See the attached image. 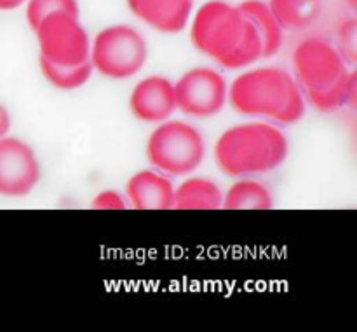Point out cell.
Masks as SVG:
<instances>
[{"label": "cell", "mask_w": 357, "mask_h": 332, "mask_svg": "<svg viewBox=\"0 0 357 332\" xmlns=\"http://www.w3.org/2000/svg\"><path fill=\"white\" fill-rule=\"evenodd\" d=\"M289 152L284 133L268 122H244L220 135L215 159L229 177H253L281 166Z\"/></svg>", "instance_id": "cell-1"}, {"label": "cell", "mask_w": 357, "mask_h": 332, "mask_svg": "<svg viewBox=\"0 0 357 332\" xmlns=\"http://www.w3.org/2000/svg\"><path fill=\"white\" fill-rule=\"evenodd\" d=\"M296 87L298 84L286 70L261 66L237 75L229 87L227 100L241 115L275 121Z\"/></svg>", "instance_id": "cell-2"}, {"label": "cell", "mask_w": 357, "mask_h": 332, "mask_svg": "<svg viewBox=\"0 0 357 332\" xmlns=\"http://www.w3.org/2000/svg\"><path fill=\"white\" fill-rule=\"evenodd\" d=\"M146 156L155 170L185 177L197 170L206 156L204 136L185 121H162L150 133Z\"/></svg>", "instance_id": "cell-3"}, {"label": "cell", "mask_w": 357, "mask_h": 332, "mask_svg": "<svg viewBox=\"0 0 357 332\" xmlns=\"http://www.w3.org/2000/svg\"><path fill=\"white\" fill-rule=\"evenodd\" d=\"M93 68L108 79L122 80L136 75L149 59L146 38L129 24H112L91 41Z\"/></svg>", "instance_id": "cell-4"}, {"label": "cell", "mask_w": 357, "mask_h": 332, "mask_svg": "<svg viewBox=\"0 0 357 332\" xmlns=\"http://www.w3.org/2000/svg\"><path fill=\"white\" fill-rule=\"evenodd\" d=\"M246 17L239 7L223 0H209L192 17L190 41L199 52L222 63L241 42Z\"/></svg>", "instance_id": "cell-5"}, {"label": "cell", "mask_w": 357, "mask_h": 332, "mask_svg": "<svg viewBox=\"0 0 357 332\" xmlns=\"http://www.w3.org/2000/svg\"><path fill=\"white\" fill-rule=\"evenodd\" d=\"M40 58L63 66H75L87 62L91 37L79 16L52 13L35 27Z\"/></svg>", "instance_id": "cell-6"}, {"label": "cell", "mask_w": 357, "mask_h": 332, "mask_svg": "<svg viewBox=\"0 0 357 332\" xmlns=\"http://www.w3.org/2000/svg\"><path fill=\"white\" fill-rule=\"evenodd\" d=\"M293 70L302 93L323 91L351 72L338 49L323 38H307L293 51Z\"/></svg>", "instance_id": "cell-7"}, {"label": "cell", "mask_w": 357, "mask_h": 332, "mask_svg": "<svg viewBox=\"0 0 357 332\" xmlns=\"http://www.w3.org/2000/svg\"><path fill=\"white\" fill-rule=\"evenodd\" d=\"M176 110L197 119L213 117L225 107L229 86L225 77L215 68L195 66L185 72L174 84Z\"/></svg>", "instance_id": "cell-8"}, {"label": "cell", "mask_w": 357, "mask_h": 332, "mask_svg": "<svg viewBox=\"0 0 357 332\" xmlns=\"http://www.w3.org/2000/svg\"><path fill=\"white\" fill-rule=\"evenodd\" d=\"M40 182V163L30 143L16 136L0 138V194L28 196Z\"/></svg>", "instance_id": "cell-9"}, {"label": "cell", "mask_w": 357, "mask_h": 332, "mask_svg": "<svg viewBox=\"0 0 357 332\" xmlns=\"http://www.w3.org/2000/svg\"><path fill=\"white\" fill-rule=\"evenodd\" d=\"M129 108L143 122L167 121L176 112L174 84L162 75L145 77L131 91Z\"/></svg>", "instance_id": "cell-10"}, {"label": "cell", "mask_w": 357, "mask_h": 332, "mask_svg": "<svg viewBox=\"0 0 357 332\" xmlns=\"http://www.w3.org/2000/svg\"><path fill=\"white\" fill-rule=\"evenodd\" d=\"M129 10L160 34H180L188 27L194 0H128Z\"/></svg>", "instance_id": "cell-11"}, {"label": "cell", "mask_w": 357, "mask_h": 332, "mask_svg": "<svg viewBox=\"0 0 357 332\" xmlns=\"http://www.w3.org/2000/svg\"><path fill=\"white\" fill-rule=\"evenodd\" d=\"M126 198L136 210H173L174 185L164 173L142 170L126 184Z\"/></svg>", "instance_id": "cell-12"}, {"label": "cell", "mask_w": 357, "mask_h": 332, "mask_svg": "<svg viewBox=\"0 0 357 332\" xmlns=\"http://www.w3.org/2000/svg\"><path fill=\"white\" fill-rule=\"evenodd\" d=\"M237 7L260 35L261 58H272L278 55L282 48V41H284V28L274 16L268 3L261 2V0H244Z\"/></svg>", "instance_id": "cell-13"}, {"label": "cell", "mask_w": 357, "mask_h": 332, "mask_svg": "<svg viewBox=\"0 0 357 332\" xmlns=\"http://www.w3.org/2000/svg\"><path fill=\"white\" fill-rule=\"evenodd\" d=\"M222 189L206 177H190L174 189L173 210H218L222 208Z\"/></svg>", "instance_id": "cell-14"}, {"label": "cell", "mask_w": 357, "mask_h": 332, "mask_svg": "<svg viewBox=\"0 0 357 332\" xmlns=\"http://www.w3.org/2000/svg\"><path fill=\"white\" fill-rule=\"evenodd\" d=\"M274 194L261 182L243 177L223 194L222 208L225 210H271Z\"/></svg>", "instance_id": "cell-15"}, {"label": "cell", "mask_w": 357, "mask_h": 332, "mask_svg": "<svg viewBox=\"0 0 357 332\" xmlns=\"http://www.w3.org/2000/svg\"><path fill=\"white\" fill-rule=\"evenodd\" d=\"M267 3L284 30H305L323 10V0H268Z\"/></svg>", "instance_id": "cell-16"}, {"label": "cell", "mask_w": 357, "mask_h": 332, "mask_svg": "<svg viewBox=\"0 0 357 332\" xmlns=\"http://www.w3.org/2000/svg\"><path fill=\"white\" fill-rule=\"evenodd\" d=\"M38 65H40V72L45 77V80L52 87L61 91H73L86 86L94 72L91 59L75 66H63L54 65V63L47 62V59L38 56Z\"/></svg>", "instance_id": "cell-17"}, {"label": "cell", "mask_w": 357, "mask_h": 332, "mask_svg": "<svg viewBox=\"0 0 357 332\" xmlns=\"http://www.w3.org/2000/svg\"><path fill=\"white\" fill-rule=\"evenodd\" d=\"M305 100L321 112H333L344 108L345 105H354L356 100V72L351 70L337 84L323 91L303 93Z\"/></svg>", "instance_id": "cell-18"}, {"label": "cell", "mask_w": 357, "mask_h": 332, "mask_svg": "<svg viewBox=\"0 0 357 332\" xmlns=\"http://www.w3.org/2000/svg\"><path fill=\"white\" fill-rule=\"evenodd\" d=\"M261 58V38L258 31L255 30L253 24L246 20V28H244V35L237 48L223 59L220 65L225 68H244L253 63H257Z\"/></svg>", "instance_id": "cell-19"}, {"label": "cell", "mask_w": 357, "mask_h": 332, "mask_svg": "<svg viewBox=\"0 0 357 332\" xmlns=\"http://www.w3.org/2000/svg\"><path fill=\"white\" fill-rule=\"evenodd\" d=\"M52 13L80 16L79 0H26V20L31 30H35V27Z\"/></svg>", "instance_id": "cell-20"}, {"label": "cell", "mask_w": 357, "mask_h": 332, "mask_svg": "<svg viewBox=\"0 0 357 332\" xmlns=\"http://www.w3.org/2000/svg\"><path fill=\"white\" fill-rule=\"evenodd\" d=\"M356 44H357V21L356 17H351V20L344 21V23L340 24V28H338L337 45H335L349 66L356 65V56H357Z\"/></svg>", "instance_id": "cell-21"}, {"label": "cell", "mask_w": 357, "mask_h": 332, "mask_svg": "<svg viewBox=\"0 0 357 332\" xmlns=\"http://www.w3.org/2000/svg\"><path fill=\"white\" fill-rule=\"evenodd\" d=\"M126 198L119 191L114 189H107V191L98 192L91 201V208L94 210H124L126 208Z\"/></svg>", "instance_id": "cell-22"}, {"label": "cell", "mask_w": 357, "mask_h": 332, "mask_svg": "<svg viewBox=\"0 0 357 332\" xmlns=\"http://www.w3.org/2000/svg\"><path fill=\"white\" fill-rule=\"evenodd\" d=\"M10 129V114L2 103H0V138L6 136Z\"/></svg>", "instance_id": "cell-23"}, {"label": "cell", "mask_w": 357, "mask_h": 332, "mask_svg": "<svg viewBox=\"0 0 357 332\" xmlns=\"http://www.w3.org/2000/svg\"><path fill=\"white\" fill-rule=\"evenodd\" d=\"M13 9H17L13 2H9V0H0V10H13Z\"/></svg>", "instance_id": "cell-24"}, {"label": "cell", "mask_w": 357, "mask_h": 332, "mask_svg": "<svg viewBox=\"0 0 357 332\" xmlns=\"http://www.w3.org/2000/svg\"><path fill=\"white\" fill-rule=\"evenodd\" d=\"M9 2H13L16 7H20L21 3H26V0H9Z\"/></svg>", "instance_id": "cell-25"}, {"label": "cell", "mask_w": 357, "mask_h": 332, "mask_svg": "<svg viewBox=\"0 0 357 332\" xmlns=\"http://www.w3.org/2000/svg\"><path fill=\"white\" fill-rule=\"evenodd\" d=\"M349 6H351L352 9H356V0H349Z\"/></svg>", "instance_id": "cell-26"}]
</instances>
